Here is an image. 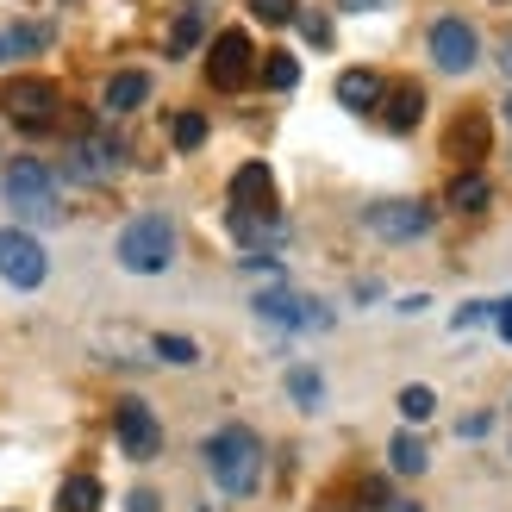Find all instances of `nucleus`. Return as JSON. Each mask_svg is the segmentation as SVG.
Instances as JSON below:
<instances>
[{
    "instance_id": "nucleus-1",
    "label": "nucleus",
    "mask_w": 512,
    "mask_h": 512,
    "mask_svg": "<svg viewBox=\"0 0 512 512\" xmlns=\"http://www.w3.org/2000/svg\"><path fill=\"white\" fill-rule=\"evenodd\" d=\"M207 469L225 494H250L263 481V444H256L250 425H219L207 438Z\"/></svg>"
},
{
    "instance_id": "nucleus-2",
    "label": "nucleus",
    "mask_w": 512,
    "mask_h": 512,
    "mask_svg": "<svg viewBox=\"0 0 512 512\" xmlns=\"http://www.w3.org/2000/svg\"><path fill=\"white\" fill-rule=\"evenodd\" d=\"M119 263L132 269V275H157L175 263V225L169 213H138L132 225L119 232Z\"/></svg>"
},
{
    "instance_id": "nucleus-3",
    "label": "nucleus",
    "mask_w": 512,
    "mask_h": 512,
    "mask_svg": "<svg viewBox=\"0 0 512 512\" xmlns=\"http://www.w3.org/2000/svg\"><path fill=\"white\" fill-rule=\"evenodd\" d=\"M0 113H7L13 125H25V132H50L63 113V94L44 82V75H19V82H7V94H0Z\"/></svg>"
},
{
    "instance_id": "nucleus-4",
    "label": "nucleus",
    "mask_w": 512,
    "mask_h": 512,
    "mask_svg": "<svg viewBox=\"0 0 512 512\" xmlns=\"http://www.w3.org/2000/svg\"><path fill=\"white\" fill-rule=\"evenodd\" d=\"M0 194H7V207L19 219H63L57 213V182H50V169L44 163H13L7 169V182H0Z\"/></svg>"
},
{
    "instance_id": "nucleus-5",
    "label": "nucleus",
    "mask_w": 512,
    "mask_h": 512,
    "mask_svg": "<svg viewBox=\"0 0 512 512\" xmlns=\"http://www.w3.org/2000/svg\"><path fill=\"white\" fill-rule=\"evenodd\" d=\"M256 319L263 325H281V331H325L331 313L319 300H306L294 288H269V294H256Z\"/></svg>"
},
{
    "instance_id": "nucleus-6",
    "label": "nucleus",
    "mask_w": 512,
    "mask_h": 512,
    "mask_svg": "<svg viewBox=\"0 0 512 512\" xmlns=\"http://www.w3.org/2000/svg\"><path fill=\"white\" fill-rule=\"evenodd\" d=\"M44 275H50L44 244L32 232H19V225H7V232H0V281H13V288H38Z\"/></svg>"
},
{
    "instance_id": "nucleus-7",
    "label": "nucleus",
    "mask_w": 512,
    "mask_h": 512,
    "mask_svg": "<svg viewBox=\"0 0 512 512\" xmlns=\"http://www.w3.org/2000/svg\"><path fill=\"white\" fill-rule=\"evenodd\" d=\"M113 431H119L125 456H138V463H150V456L163 450V425H157V413H150L144 400H119V413H113Z\"/></svg>"
},
{
    "instance_id": "nucleus-8",
    "label": "nucleus",
    "mask_w": 512,
    "mask_h": 512,
    "mask_svg": "<svg viewBox=\"0 0 512 512\" xmlns=\"http://www.w3.org/2000/svg\"><path fill=\"white\" fill-rule=\"evenodd\" d=\"M119 163H125V144L113 132H82L75 150H69V175H75V182H107Z\"/></svg>"
},
{
    "instance_id": "nucleus-9",
    "label": "nucleus",
    "mask_w": 512,
    "mask_h": 512,
    "mask_svg": "<svg viewBox=\"0 0 512 512\" xmlns=\"http://www.w3.org/2000/svg\"><path fill=\"white\" fill-rule=\"evenodd\" d=\"M250 63H256V57H250V38H244V32H219L213 50H207V82L232 94V88L250 82Z\"/></svg>"
},
{
    "instance_id": "nucleus-10",
    "label": "nucleus",
    "mask_w": 512,
    "mask_h": 512,
    "mask_svg": "<svg viewBox=\"0 0 512 512\" xmlns=\"http://www.w3.org/2000/svg\"><path fill=\"white\" fill-rule=\"evenodd\" d=\"M475 57H481V44L469 32V19H438V25H431V63H438L444 75L475 69Z\"/></svg>"
},
{
    "instance_id": "nucleus-11",
    "label": "nucleus",
    "mask_w": 512,
    "mask_h": 512,
    "mask_svg": "<svg viewBox=\"0 0 512 512\" xmlns=\"http://www.w3.org/2000/svg\"><path fill=\"white\" fill-rule=\"evenodd\" d=\"M425 225H431V213L419 207V200H375V207H369V232L388 238V244L425 238Z\"/></svg>"
},
{
    "instance_id": "nucleus-12",
    "label": "nucleus",
    "mask_w": 512,
    "mask_h": 512,
    "mask_svg": "<svg viewBox=\"0 0 512 512\" xmlns=\"http://www.w3.org/2000/svg\"><path fill=\"white\" fill-rule=\"evenodd\" d=\"M238 213H275V175H269V163H244L232 175V213H225V219H238Z\"/></svg>"
},
{
    "instance_id": "nucleus-13",
    "label": "nucleus",
    "mask_w": 512,
    "mask_h": 512,
    "mask_svg": "<svg viewBox=\"0 0 512 512\" xmlns=\"http://www.w3.org/2000/svg\"><path fill=\"white\" fill-rule=\"evenodd\" d=\"M225 232H232L244 250H256V256H263L269 244H281V238H288V225H281V213H238V219H225Z\"/></svg>"
},
{
    "instance_id": "nucleus-14",
    "label": "nucleus",
    "mask_w": 512,
    "mask_h": 512,
    "mask_svg": "<svg viewBox=\"0 0 512 512\" xmlns=\"http://www.w3.org/2000/svg\"><path fill=\"white\" fill-rule=\"evenodd\" d=\"M444 150H450V163H481V157H488V119H481V113H463V119L450 125Z\"/></svg>"
},
{
    "instance_id": "nucleus-15",
    "label": "nucleus",
    "mask_w": 512,
    "mask_h": 512,
    "mask_svg": "<svg viewBox=\"0 0 512 512\" xmlns=\"http://www.w3.org/2000/svg\"><path fill=\"white\" fill-rule=\"evenodd\" d=\"M338 100L350 113H375L381 107V75L375 69H344L338 75Z\"/></svg>"
},
{
    "instance_id": "nucleus-16",
    "label": "nucleus",
    "mask_w": 512,
    "mask_h": 512,
    "mask_svg": "<svg viewBox=\"0 0 512 512\" xmlns=\"http://www.w3.org/2000/svg\"><path fill=\"white\" fill-rule=\"evenodd\" d=\"M144 100H150V75L144 69H125V75L107 82V113H132V107H144Z\"/></svg>"
},
{
    "instance_id": "nucleus-17",
    "label": "nucleus",
    "mask_w": 512,
    "mask_h": 512,
    "mask_svg": "<svg viewBox=\"0 0 512 512\" xmlns=\"http://www.w3.org/2000/svg\"><path fill=\"white\" fill-rule=\"evenodd\" d=\"M381 113H388V132H413V125H419V113H425V94H419V82H400V88L388 94V107H381Z\"/></svg>"
},
{
    "instance_id": "nucleus-18",
    "label": "nucleus",
    "mask_w": 512,
    "mask_h": 512,
    "mask_svg": "<svg viewBox=\"0 0 512 512\" xmlns=\"http://www.w3.org/2000/svg\"><path fill=\"white\" fill-rule=\"evenodd\" d=\"M488 200H494V188H488V175H481V169H463V175L450 182V207H456V213H481Z\"/></svg>"
},
{
    "instance_id": "nucleus-19",
    "label": "nucleus",
    "mask_w": 512,
    "mask_h": 512,
    "mask_svg": "<svg viewBox=\"0 0 512 512\" xmlns=\"http://www.w3.org/2000/svg\"><path fill=\"white\" fill-rule=\"evenodd\" d=\"M57 512H100V481L94 475H69L57 488Z\"/></svg>"
},
{
    "instance_id": "nucleus-20",
    "label": "nucleus",
    "mask_w": 512,
    "mask_h": 512,
    "mask_svg": "<svg viewBox=\"0 0 512 512\" xmlns=\"http://www.w3.org/2000/svg\"><path fill=\"white\" fill-rule=\"evenodd\" d=\"M200 32H207V7H182V13H175V25H169V57L194 50V44H200Z\"/></svg>"
},
{
    "instance_id": "nucleus-21",
    "label": "nucleus",
    "mask_w": 512,
    "mask_h": 512,
    "mask_svg": "<svg viewBox=\"0 0 512 512\" xmlns=\"http://www.w3.org/2000/svg\"><path fill=\"white\" fill-rule=\"evenodd\" d=\"M388 456H394V469H400V475H425V469H431V450L413 438V431H400V438L388 444Z\"/></svg>"
},
{
    "instance_id": "nucleus-22",
    "label": "nucleus",
    "mask_w": 512,
    "mask_h": 512,
    "mask_svg": "<svg viewBox=\"0 0 512 512\" xmlns=\"http://www.w3.org/2000/svg\"><path fill=\"white\" fill-rule=\"evenodd\" d=\"M400 413H406V425H425L438 413V394H431L425 381H413V388H400Z\"/></svg>"
},
{
    "instance_id": "nucleus-23",
    "label": "nucleus",
    "mask_w": 512,
    "mask_h": 512,
    "mask_svg": "<svg viewBox=\"0 0 512 512\" xmlns=\"http://www.w3.org/2000/svg\"><path fill=\"white\" fill-rule=\"evenodd\" d=\"M169 138H175V150H200V144H207V119H200V113H175Z\"/></svg>"
},
{
    "instance_id": "nucleus-24",
    "label": "nucleus",
    "mask_w": 512,
    "mask_h": 512,
    "mask_svg": "<svg viewBox=\"0 0 512 512\" xmlns=\"http://www.w3.org/2000/svg\"><path fill=\"white\" fill-rule=\"evenodd\" d=\"M263 82H269L275 94H288V88L300 82V63L288 57V50H275V57H263Z\"/></svg>"
},
{
    "instance_id": "nucleus-25",
    "label": "nucleus",
    "mask_w": 512,
    "mask_h": 512,
    "mask_svg": "<svg viewBox=\"0 0 512 512\" xmlns=\"http://www.w3.org/2000/svg\"><path fill=\"white\" fill-rule=\"evenodd\" d=\"M250 13L263 25H288V19H300V0H250Z\"/></svg>"
},
{
    "instance_id": "nucleus-26",
    "label": "nucleus",
    "mask_w": 512,
    "mask_h": 512,
    "mask_svg": "<svg viewBox=\"0 0 512 512\" xmlns=\"http://www.w3.org/2000/svg\"><path fill=\"white\" fill-rule=\"evenodd\" d=\"M288 394H294L300 406H319L325 388H319V375H313V369H294V375H288Z\"/></svg>"
},
{
    "instance_id": "nucleus-27",
    "label": "nucleus",
    "mask_w": 512,
    "mask_h": 512,
    "mask_svg": "<svg viewBox=\"0 0 512 512\" xmlns=\"http://www.w3.org/2000/svg\"><path fill=\"white\" fill-rule=\"evenodd\" d=\"M157 356H163V363H182V369H188L200 350H194V338H157Z\"/></svg>"
},
{
    "instance_id": "nucleus-28",
    "label": "nucleus",
    "mask_w": 512,
    "mask_h": 512,
    "mask_svg": "<svg viewBox=\"0 0 512 512\" xmlns=\"http://www.w3.org/2000/svg\"><path fill=\"white\" fill-rule=\"evenodd\" d=\"M0 44H7V50H19V57H25V50H44V25H19V32H7Z\"/></svg>"
},
{
    "instance_id": "nucleus-29",
    "label": "nucleus",
    "mask_w": 512,
    "mask_h": 512,
    "mask_svg": "<svg viewBox=\"0 0 512 512\" xmlns=\"http://www.w3.org/2000/svg\"><path fill=\"white\" fill-rule=\"evenodd\" d=\"M300 32H306V44H319V50H325V44H331V19L306 13V19H300Z\"/></svg>"
},
{
    "instance_id": "nucleus-30",
    "label": "nucleus",
    "mask_w": 512,
    "mask_h": 512,
    "mask_svg": "<svg viewBox=\"0 0 512 512\" xmlns=\"http://www.w3.org/2000/svg\"><path fill=\"white\" fill-rule=\"evenodd\" d=\"M488 313H500V306H481V300H469L463 313H456V331H469V325H481V319H488Z\"/></svg>"
},
{
    "instance_id": "nucleus-31",
    "label": "nucleus",
    "mask_w": 512,
    "mask_h": 512,
    "mask_svg": "<svg viewBox=\"0 0 512 512\" xmlns=\"http://www.w3.org/2000/svg\"><path fill=\"white\" fill-rule=\"evenodd\" d=\"M163 500L157 494H150V488H138V494H125V512H157Z\"/></svg>"
},
{
    "instance_id": "nucleus-32",
    "label": "nucleus",
    "mask_w": 512,
    "mask_h": 512,
    "mask_svg": "<svg viewBox=\"0 0 512 512\" xmlns=\"http://www.w3.org/2000/svg\"><path fill=\"white\" fill-rule=\"evenodd\" d=\"M381 7H394V0H338V13H381Z\"/></svg>"
},
{
    "instance_id": "nucleus-33",
    "label": "nucleus",
    "mask_w": 512,
    "mask_h": 512,
    "mask_svg": "<svg viewBox=\"0 0 512 512\" xmlns=\"http://www.w3.org/2000/svg\"><path fill=\"white\" fill-rule=\"evenodd\" d=\"M488 425H494L488 413H475V419H463V425H456V431H463V438H488Z\"/></svg>"
},
{
    "instance_id": "nucleus-34",
    "label": "nucleus",
    "mask_w": 512,
    "mask_h": 512,
    "mask_svg": "<svg viewBox=\"0 0 512 512\" xmlns=\"http://www.w3.org/2000/svg\"><path fill=\"white\" fill-rule=\"evenodd\" d=\"M500 338H506V344H512V300H506V306H500Z\"/></svg>"
},
{
    "instance_id": "nucleus-35",
    "label": "nucleus",
    "mask_w": 512,
    "mask_h": 512,
    "mask_svg": "<svg viewBox=\"0 0 512 512\" xmlns=\"http://www.w3.org/2000/svg\"><path fill=\"white\" fill-rule=\"evenodd\" d=\"M500 69H506V75H512V32H506V38H500Z\"/></svg>"
},
{
    "instance_id": "nucleus-36",
    "label": "nucleus",
    "mask_w": 512,
    "mask_h": 512,
    "mask_svg": "<svg viewBox=\"0 0 512 512\" xmlns=\"http://www.w3.org/2000/svg\"><path fill=\"white\" fill-rule=\"evenodd\" d=\"M500 113H506V125H512V94H506V107H500Z\"/></svg>"
},
{
    "instance_id": "nucleus-37",
    "label": "nucleus",
    "mask_w": 512,
    "mask_h": 512,
    "mask_svg": "<svg viewBox=\"0 0 512 512\" xmlns=\"http://www.w3.org/2000/svg\"><path fill=\"white\" fill-rule=\"evenodd\" d=\"M0 57H7V44H0Z\"/></svg>"
}]
</instances>
